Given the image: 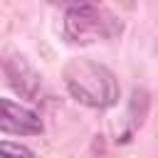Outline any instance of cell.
I'll list each match as a JSON object with an SVG mask.
<instances>
[{
  "label": "cell",
  "mask_w": 158,
  "mask_h": 158,
  "mask_svg": "<svg viewBox=\"0 0 158 158\" xmlns=\"http://www.w3.org/2000/svg\"><path fill=\"white\" fill-rule=\"evenodd\" d=\"M64 84L77 101L91 109H106L118 99L116 77L104 64L89 59H72L64 67Z\"/></svg>",
  "instance_id": "1"
},
{
  "label": "cell",
  "mask_w": 158,
  "mask_h": 158,
  "mask_svg": "<svg viewBox=\"0 0 158 158\" xmlns=\"http://www.w3.org/2000/svg\"><path fill=\"white\" fill-rule=\"evenodd\" d=\"M121 32V22L109 12L91 5H77L69 7L64 17V35L69 42L77 44H91L96 40H109Z\"/></svg>",
  "instance_id": "2"
},
{
  "label": "cell",
  "mask_w": 158,
  "mask_h": 158,
  "mask_svg": "<svg viewBox=\"0 0 158 158\" xmlns=\"http://www.w3.org/2000/svg\"><path fill=\"white\" fill-rule=\"evenodd\" d=\"M42 121L35 111L10 101V99H0V131L5 133H15V136H37L42 133Z\"/></svg>",
  "instance_id": "3"
},
{
  "label": "cell",
  "mask_w": 158,
  "mask_h": 158,
  "mask_svg": "<svg viewBox=\"0 0 158 158\" xmlns=\"http://www.w3.org/2000/svg\"><path fill=\"white\" fill-rule=\"evenodd\" d=\"M5 72L10 77V84L25 94V96H35L37 91V84H40V77L30 69V64L22 59V57H12L10 62H5Z\"/></svg>",
  "instance_id": "4"
},
{
  "label": "cell",
  "mask_w": 158,
  "mask_h": 158,
  "mask_svg": "<svg viewBox=\"0 0 158 158\" xmlns=\"http://www.w3.org/2000/svg\"><path fill=\"white\" fill-rule=\"evenodd\" d=\"M0 153H7V156H32L30 148L17 146V143H0Z\"/></svg>",
  "instance_id": "5"
}]
</instances>
